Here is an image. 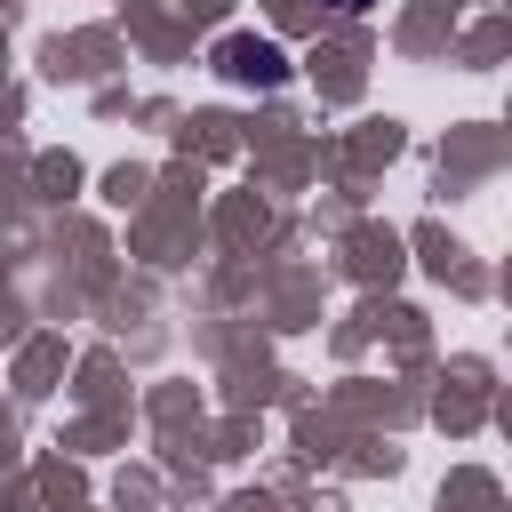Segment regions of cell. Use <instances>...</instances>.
<instances>
[{
	"label": "cell",
	"instance_id": "obj_1",
	"mask_svg": "<svg viewBox=\"0 0 512 512\" xmlns=\"http://www.w3.org/2000/svg\"><path fill=\"white\" fill-rule=\"evenodd\" d=\"M216 72H224L232 88H280V80H288V48H280V40H256V32H232V40L216 48Z\"/></svg>",
	"mask_w": 512,
	"mask_h": 512
},
{
	"label": "cell",
	"instance_id": "obj_2",
	"mask_svg": "<svg viewBox=\"0 0 512 512\" xmlns=\"http://www.w3.org/2000/svg\"><path fill=\"white\" fill-rule=\"evenodd\" d=\"M336 8H344V16H360V8H376V0H336Z\"/></svg>",
	"mask_w": 512,
	"mask_h": 512
}]
</instances>
